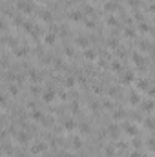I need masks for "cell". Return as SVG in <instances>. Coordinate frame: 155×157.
<instances>
[{"label":"cell","instance_id":"cell-15","mask_svg":"<svg viewBox=\"0 0 155 157\" xmlns=\"http://www.w3.org/2000/svg\"><path fill=\"white\" fill-rule=\"evenodd\" d=\"M9 95H11V97H17L18 95V84H15V82L9 84Z\"/></svg>","mask_w":155,"mask_h":157},{"label":"cell","instance_id":"cell-35","mask_svg":"<svg viewBox=\"0 0 155 157\" xmlns=\"http://www.w3.org/2000/svg\"><path fill=\"white\" fill-rule=\"evenodd\" d=\"M108 26H117V20H115V17H109V18H108Z\"/></svg>","mask_w":155,"mask_h":157},{"label":"cell","instance_id":"cell-17","mask_svg":"<svg viewBox=\"0 0 155 157\" xmlns=\"http://www.w3.org/2000/svg\"><path fill=\"white\" fill-rule=\"evenodd\" d=\"M104 155H106V157H113L115 155V146H106V148H104Z\"/></svg>","mask_w":155,"mask_h":157},{"label":"cell","instance_id":"cell-13","mask_svg":"<svg viewBox=\"0 0 155 157\" xmlns=\"http://www.w3.org/2000/svg\"><path fill=\"white\" fill-rule=\"evenodd\" d=\"M121 81H122V84H130V82H133V73H132V71H126V73L122 75Z\"/></svg>","mask_w":155,"mask_h":157},{"label":"cell","instance_id":"cell-16","mask_svg":"<svg viewBox=\"0 0 155 157\" xmlns=\"http://www.w3.org/2000/svg\"><path fill=\"white\" fill-rule=\"evenodd\" d=\"M124 117H126V113H124L122 110H117V111H113V119H115V121H122Z\"/></svg>","mask_w":155,"mask_h":157},{"label":"cell","instance_id":"cell-36","mask_svg":"<svg viewBox=\"0 0 155 157\" xmlns=\"http://www.w3.org/2000/svg\"><path fill=\"white\" fill-rule=\"evenodd\" d=\"M146 122H148V128H152V130L155 128V121H153V119H148Z\"/></svg>","mask_w":155,"mask_h":157},{"label":"cell","instance_id":"cell-23","mask_svg":"<svg viewBox=\"0 0 155 157\" xmlns=\"http://www.w3.org/2000/svg\"><path fill=\"white\" fill-rule=\"evenodd\" d=\"M53 68H55V70H64V62L55 58V60H53Z\"/></svg>","mask_w":155,"mask_h":157},{"label":"cell","instance_id":"cell-19","mask_svg":"<svg viewBox=\"0 0 155 157\" xmlns=\"http://www.w3.org/2000/svg\"><path fill=\"white\" fill-rule=\"evenodd\" d=\"M64 84H66L68 88H71V86H75V84H77V78H75V77H68L66 81H64Z\"/></svg>","mask_w":155,"mask_h":157},{"label":"cell","instance_id":"cell-37","mask_svg":"<svg viewBox=\"0 0 155 157\" xmlns=\"http://www.w3.org/2000/svg\"><path fill=\"white\" fill-rule=\"evenodd\" d=\"M139 29H141V31H142V33H146V31H148V29H150V28L146 26V24H141V26H139Z\"/></svg>","mask_w":155,"mask_h":157},{"label":"cell","instance_id":"cell-33","mask_svg":"<svg viewBox=\"0 0 155 157\" xmlns=\"http://www.w3.org/2000/svg\"><path fill=\"white\" fill-rule=\"evenodd\" d=\"M71 111H73V113H77V111H79V102L77 101L71 102Z\"/></svg>","mask_w":155,"mask_h":157},{"label":"cell","instance_id":"cell-21","mask_svg":"<svg viewBox=\"0 0 155 157\" xmlns=\"http://www.w3.org/2000/svg\"><path fill=\"white\" fill-rule=\"evenodd\" d=\"M79 130H81V134H89V124L82 122V124H79Z\"/></svg>","mask_w":155,"mask_h":157},{"label":"cell","instance_id":"cell-27","mask_svg":"<svg viewBox=\"0 0 155 157\" xmlns=\"http://www.w3.org/2000/svg\"><path fill=\"white\" fill-rule=\"evenodd\" d=\"M108 130H109V134H111L113 137H117V135H119V128H117V126H115V124H111V126H109Z\"/></svg>","mask_w":155,"mask_h":157},{"label":"cell","instance_id":"cell-11","mask_svg":"<svg viewBox=\"0 0 155 157\" xmlns=\"http://www.w3.org/2000/svg\"><path fill=\"white\" fill-rule=\"evenodd\" d=\"M69 18L73 22H81V20H84V13L82 11H71L69 13Z\"/></svg>","mask_w":155,"mask_h":157},{"label":"cell","instance_id":"cell-40","mask_svg":"<svg viewBox=\"0 0 155 157\" xmlns=\"http://www.w3.org/2000/svg\"><path fill=\"white\" fill-rule=\"evenodd\" d=\"M84 13H86V15H93V7H84Z\"/></svg>","mask_w":155,"mask_h":157},{"label":"cell","instance_id":"cell-41","mask_svg":"<svg viewBox=\"0 0 155 157\" xmlns=\"http://www.w3.org/2000/svg\"><path fill=\"white\" fill-rule=\"evenodd\" d=\"M62 157H75V155H73V154H69V152H64Z\"/></svg>","mask_w":155,"mask_h":157},{"label":"cell","instance_id":"cell-14","mask_svg":"<svg viewBox=\"0 0 155 157\" xmlns=\"http://www.w3.org/2000/svg\"><path fill=\"white\" fill-rule=\"evenodd\" d=\"M75 44H77V46H81V48H88V38L86 37H77L75 38Z\"/></svg>","mask_w":155,"mask_h":157},{"label":"cell","instance_id":"cell-3","mask_svg":"<svg viewBox=\"0 0 155 157\" xmlns=\"http://www.w3.org/2000/svg\"><path fill=\"white\" fill-rule=\"evenodd\" d=\"M55 97H57V93H55L53 88H48V90L42 91V99H44V102H53Z\"/></svg>","mask_w":155,"mask_h":157},{"label":"cell","instance_id":"cell-38","mask_svg":"<svg viewBox=\"0 0 155 157\" xmlns=\"http://www.w3.org/2000/svg\"><path fill=\"white\" fill-rule=\"evenodd\" d=\"M124 33H126V37H133V35H135V31H133V29H130V28H128Z\"/></svg>","mask_w":155,"mask_h":157},{"label":"cell","instance_id":"cell-34","mask_svg":"<svg viewBox=\"0 0 155 157\" xmlns=\"http://www.w3.org/2000/svg\"><path fill=\"white\" fill-rule=\"evenodd\" d=\"M117 95H119L117 88H109V97H117Z\"/></svg>","mask_w":155,"mask_h":157},{"label":"cell","instance_id":"cell-9","mask_svg":"<svg viewBox=\"0 0 155 157\" xmlns=\"http://www.w3.org/2000/svg\"><path fill=\"white\" fill-rule=\"evenodd\" d=\"M124 132H126L128 135H132V137H137V134H139V130H137L135 124H126L124 126Z\"/></svg>","mask_w":155,"mask_h":157},{"label":"cell","instance_id":"cell-1","mask_svg":"<svg viewBox=\"0 0 155 157\" xmlns=\"http://www.w3.org/2000/svg\"><path fill=\"white\" fill-rule=\"evenodd\" d=\"M13 139L17 141L18 144H28V143H29V139H31V135H29V132H28V130H20V132H17V134L13 135Z\"/></svg>","mask_w":155,"mask_h":157},{"label":"cell","instance_id":"cell-24","mask_svg":"<svg viewBox=\"0 0 155 157\" xmlns=\"http://www.w3.org/2000/svg\"><path fill=\"white\" fill-rule=\"evenodd\" d=\"M111 70H113V71H121V70H122L121 62H119V60H113V62H111Z\"/></svg>","mask_w":155,"mask_h":157},{"label":"cell","instance_id":"cell-2","mask_svg":"<svg viewBox=\"0 0 155 157\" xmlns=\"http://www.w3.org/2000/svg\"><path fill=\"white\" fill-rule=\"evenodd\" d=\"M17 7H18V11H20V13H33L35 11L33 2H29V0H18Z\"/></svg>","mask_w":155,"mask_h":157},{"label":"cell","instance_id":"cell-4","mask_svg":"<svg viewBox=\"0 0 155 157\" xmlns=\"http://www.w3.org/2000/svg\"><path fill=\"white\" fill-rule=\"evenodd\" d=\"M13 53H15V57H18V58H24V57H28V55H29V48H26V46L15 48V50H13Z\"/></svg>","mask_w":155,"mask_h":157},{"label":"cell","instance_id":"cell-8","mask_svg":"<svg viewBox=\"0 0 155 157\" xmlns=\"http://www.w3.org/2000/svg\"><path fill=\"white\" fill-rule=\"evenodd\" d=\"M29 119H31V121H42V119H44V113L38 110V108H37V110H31V113H29Z\"/></svg>","mask_w":155,"mask_h":157},{"label":"cell","instance_id":"cell-42","mask_svg":"<svg viewBox=\"0 0 155 157\" xmlns=\"http://www.w3.org/2000/svg\"><path fill=\"white\" fill-rule=\"evenodd\" d=\"M95 2H97V0H95Z\"/></svg>","mask_w":155,"mask_h":157},{"label":"cell","instance_id":"cell-12","mask_svg":"<svg viewBox=\"0 0 155 157\" xmlns=\"http://www.w3.org/2000/svg\"><path fill=\"white\" fill-rule=\"evenodd\" d=\"M75 128H77V122H75L73 119H66V121H64V130L71 132V130H75Z\"/></svg>","mask_w":155,"mask_h":157},{"label":"cell","instance_id":"cell-39","mask_svg":"<svg viewBox=\"0 0 155 157\" xmlns=\"http://www.w3.org/2000/svg\"><path fill=\"white\" fill-rule=\"evenodd\" d=\"M66 55H68V57H73V55H75V51L71 50V48H66Z\"/></svg>","mask_w":155,"mask_h":157},{"label":"cell","instance_id":"cell-10","mask_svg":"<svg viewBox=\"0 0 155 157\" xmlns=\"http://www.w3.org/2000/svg\"><path fill=\"white\" fill-rule=\"evenodd\" d=\"M38 15H40V18H42L44 22H51V20H53V15H51V11H49V9H42Z\"/></svg>","mask_w":155,"mask_h":157},{"label":"cell","instance_id":"cell-7","mask_svg":"<svg viewBox=\"0 0 155 157\" xmlns=\"http://www.w3.org/2000/svg\"><path fill=\"white\" fill-rule=\"evenodd\" d=\"M55 42H57V35H55V33H46V35H44V44L53 46Z\"/></svg>","mask_w":155,"mask_h":157},{"label":"cell","instance_id":"cell-30","mask_svg":"<svg viewBox=\"0 0 155 157\" xmlns=\"http://www.w3.org/2000/svg\"><path fill=\"white\" fill-rule=\"evenodd\" d=\"M28 108H29V110H37V102H35V101H28Z\"/></svg>","mask_w":155,"mask_h":157},{"label":"cell","instance_id":"cell-29","mask_svg":"<svg viewBox=\"0 0 155 157\" xmlns=\"http://www.w3.org/2000/svg\"><path fill=\"white\" fill-rule=\"evenodd\" d=\"M84 26H86V28H95V22L91 20V18H89V20H88V18H84Z\"/></svg>","mask_w":155,"mask_h":157},{"label":"cell","instance_id":"cell-18","mask_svg":"<svg viewBox=\"0 0 155 157\" xmlns=\"http://www.w3.org/2000/svg\"><path fill=\"white\" fill-rule=\"evenodd\" d=\"M128 101H130V104H139V101H141V99H139L137 93H132V95L128 97Z\"/></svg>","mask_w":155,"mask_h":157},{"label":"cell","instance_id":"cell-22","mask_svg":"<svg viewBox=\"0 0 155 157\" xmlns=\"http://www.w3.org/2000/svg\"><path fill=\"white\" fill-rule=\"evenodd\" d=\"M84 57H86L88 60H93V58H95V51H91V50H88V48H86V51H84Z\"/></svg>","mask_w":155,"mask_h":157},{"label":"cell","instance_id":"cell-6","mask_svg":"<svg viewBox=\"0 0 155 157\" xmlns=\"http://www.w3.org/2000/svg\"><path fill=\"white\" fill-rule=\"evenodd\" d=\"M28 77L31 78V82H35V84L42 81V75H40V73H38L37 70H29V71H28Z\"/></svg>","mask_w":155,"mask_h":157},{"label":"cell","instance_id":"cell-28","mask_svg":"<svg viewBox=\"0 0 155 157\" xmlns=\"http://www.w3.org/2000/svg\"><path fill=\"white\" fill-rule=\"evenodd\" d=\"M115 9H119V6L115 2H109L108 6H106V11H115Z\"/></svg>","mask_w":155,"mask_h":157},{"label":"cell","instance_id":"cell-25","mask_svg":"<svg viewBox=\"0 0 155 157\" xmlns=\"http://www.w3.org/2000/svg\"><path fill=\"white\" fill-rule=\"evenodd\" d=\"M29 91H31L33 95H38V93H40V86H37V84H31V86H29Z\"/></svg>","mask_w":155,"mask_h":157},{"label":"cell","instance_id":"cell-32","mask_svg":"<svg viewBox=\"0 0 155 157\" xmlns=\"http://www.w3.org/2000/svg\"><path fill=\"white\" fill-rule=\"evenodd\" d=\"M139 88H141V90H146V88H148V81H139Z\"/></svg>","mask_w":155,"mask_h":157},{"label":"cell","instance_id":"cell-31","mask_svg":"<svg viewBox=\"0 0 155 157\" xmlns=\"http://www.w3.org/2000/svg\"><path fill=\"white\" fill-rule=\"evenodd\" d=\"M142 106H144V110H146V111H150V110L153 108V102H150V101H148V102H144Z\"/></svg>","mask_w":155,"mask_h":157},{"label":"cell","instance_id":"cell-26","mask_svg":"<svg viewBox=\"0 0 155 157\" xmlns=\"http://www.w3.org/2000/svg\"><path fill=\"white\" fill-rule=\"evenodd\" d=\"M40 122H42L44 126H48V128H49V126L53 124V119H51V117H46V115H44V119H42Z\"/></svg>","mask_w":155,"mask_h":157},{"label":"cell","instance_id":"cell-20","mask_svg":"<svg viewBox=\"0 0 155 157\" xmlns=\"http://www.w3.org/2000/svg\"><path fill=\"white\" fill-rule=\"evenodd\" d=\"M71 146H73V148H77V150H79V148H82V141L79 139V137H75V139L71 141Z\"/></svg>","mask_w":155,"mask_h":157},{"label":"cell","instance_id":"cell-5","mask_svg":"<svg viewBox=\"0 0 155 157\" xmlns=\"http://www.w3.org/2000/svg\"><path fill=\"white\" fill-rule=\"evenodd\" d=\"M46 148H48L46 143H35V144L31 146V154H33V155H38V154H42Z\"/></svg>","mask_w":155,"mask_h":157}]
</instances>
